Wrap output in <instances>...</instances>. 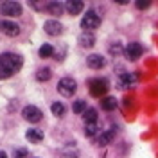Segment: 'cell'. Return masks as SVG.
Masks as SVG:
<instances>
[{
	"instance_id": "obj_1",
	"label": "cell",
	"mask_w": 158,
	"mask_h": 158,
	"mask_svg": "<svg viewBox=\"0 0 158 158\" xmlns=\"http://www.w3.org/2000/svg\"><path fill=\"white\" fill-rule=\"evenodd\" d=\"M23 65L22 56L15 54V52H6L0 56V79L13 77Z\"/></svg>"
},
{
	"instance_id": "obj_19",
	"label": "cell",
	"mask_w": 158,
	"mask_h": 158,
	"mask_svg": "<svg viewBox=\"0 0 158 158\" xmlns=\"http://www.w3.org/2000/svg\"><path fill=\"white\" fill-rule=\"evenodd\" d=\"M40 58H50L52 54H54V47L50 45V43H43L41 47H40Z\"/></svg>"
},
{
	"instance_id": "obj_7",
	"label": "cell",
	"mask_w": 158,
	"mask_h": 158,
	"mask_svg": "<svg viewBox=\"0 0 158 158\" xmlns=\"http://www.w3.org/2000/svg\"><path fill=\"white\" fill-rule=\"evenodd\" d=\"M0 32L9 36V38H16L20 34V25L11 20H0Z\"/></svg>"
},
{
	"instance_id": "obj_13",
	"label": "cell",
	"mask_w": 158,
	"mask_h": 158,
	"mask_svg": "<svg viewBox=\"0 0 158 158\" xmlns=\"http://www.w3.org/2000/svg\"><path fill=\"white\" fill-rule=\"evenodd\" d=\"M25 138H27L29 142H32V144H40V142L43 140V131H41V129H36V128H31V129H27Z\"/></svg>"
},
{
	"instance_id": "obj_3",
	"label": "cell",
	"mask_w": 158,
	"mask_h": 158,
	"mask_svg": "<svg viewBox=\"0 0 158 158\" xmlns=\"http://www.w3.org/2000/svg\"><path fill=\"white\" fill-rule=\"evenodd\" d=\"M22 13H23V7H22L20 2L7 0V2H2L0 4V15H4V16L15 18V16H22Z\"/></svg>"
},
{
	"instance_id": "obj_23",
	"label": "cell",
	"mask_w": 158,
	"mask_h": 158,
	"mask_svg": "<svg viewBox=\"0 0 158 158\" xmlns=\"http://www.w3.org/2000/svg\"><path fill=\"white\" fill-rule=\"evenodd\" d=\"M85 133H86V137H95V135L99 133L97 122H95V124H86V128H85Z\"/></svg>"
},
{
	"instance_id": "obj_10",
	"label": "cell",
	"mask_w": 158,
	"mask_h": 158,
	"mask_svg": "<svg viewBox=\"0 0 158 158\" xmlns=\"http://www.w3.org/2000/svg\"><path fill=\"white\" fill-rule=\"evenodd\" d=\"M137 81H138V76L129 74V72H124V74H120V77H118V88H133Z\"/></svg>"
},
{
	"instance_id": "obj_12",
	"label": "cell",
	"mask_w": 158,
	"mask_h": 158,
	"mask_svg": "<svg viewBox=\"0 0 158 158\" xmlns=\"http://www.w3.org/2000/svg\"><path fill=\"white\" fill-rule=\"evenodd\" d=\"M65 9L69 11V15L76 16V15H79L81 11L85 9V4H83L81 0H69V2L65 4Z\"/></svg>"
},
{
	"instance_id": "obj_11",
	"label": "cell",
	"mask_w": 158,
	"mask_h": 158,
	"mask_svg": "<svg viewBox=\"0 0 158 158\" xmlns=\"http://www.w3.org/2000/svg\"><path fill=\"white\" fill-rule=\"evenodd\" d=\"M86 65L94 70H101L106 65V59H104V56H101V54H90L88 58H86Z\"/></svg>"
},
{
	"instance_id": "obj_25",
	"label": "cell",
	"mask_w": 158,
	"mask_h": 158,
	"mask_svg": "<svg viewBox=\"0 0 158 158\" xmlns=\"http://www.w3.org/2000/svg\"><path fill=\"white\" fill-rule=\"evenodd\" d=\"M149 6H151L149 2H140V0L137 2V7H138V9H148Z\"/></svg>"
},
{
	"instance_id": "obj_9",
	"label": "cell",
	"mask_w": 158,
	"mask_h": 158,
	"mask_svg": "<svg viewBox=\"0 0 158 158\" xmlns=\"http://www.w3.org/2000/svg\"><path fill=\"white\" fill-rule=\"evenodd\" d=\"M43 29L49 36H61L63 34V25L59 23L58 20H47L43 23Z\"/></svg>"
},
{
	"instance_id": "obj_21",
	"label": "cell",
	"mask_w": 158,
	"mask_h": 158,
	"mask_svg": "<svg viewBox=\"0 0 158 158\" xmlns=\"http://www.w3.org/2000/svg\"><path fill=\"white\" fill-rule=\"evenodd\" d=\"M52 77V72H50V69H47V67H43V69H40L38 72H36V79L38 81H49V79Z\"/></svg>"
},
{
	"instance_id": "obj_2",
	"label": "cell",
	"mask_w": 158,
	"mask_h": 158,
	"mask_svg": "<svg viewBox=\"0 0 158 158\" xmlns=\"http://www.w3.org/2000/svg\"><path fill=\"white\" fill-rule=\"evenodd\" d=\"M99 25H101V16L94 9L86 11V15L81 20V29H85V32H92V31L97 29Z\"/></svg>"
},
{
	"instance_id": "obj_6",
	"label": "cell",
	"mask_w": 158,
	"mask_h": 158,
	"mask_svg": "<svg viewBox=\"0 0 158 158\" xmlns=\"http://www.w3.org/2000/svg\"><path fill=\"white\" fill-rule=\"evenodd\" d=\"M22 117L25 118L27 122H31V124H36V122H40L43 118V113H41L40 108L31 104V106H25V108L22 110Z\"/></svg>"
},
{
	"instance_id": "obj_5",
	"label": "cell",
	"mask_w": 158,
	"mask_h": 158,
	"mask_svg": "<svg viewBox=\"0 0 158 158\" xmlns=\"http://www.w3.org/2000/svg\"><path fill=\"white\" fill-rule=\"evenodd\" d=\"M90 86V94L94 95V97H102L104 99V94L108 92V83L104 81V79H92L88 83Z\"/></svg>"
},
{
	"instance_id": "obj_20",
	"label": "cell",
	"mask_w": 158,
	"mask_h": 158,
	"mask_svg": "<svg viewBox=\"0 0 158 158\" xmlns=\"http://www.w3.org/2000/svg\"><path fill=\"white\" fill-rule=\"evenodd\" d=\"M50 111H52L56 117H63L65 111H67V108H65V104H61V102H52V104H50Z\"/></svg>"
},
{
	"instance_id": "obj_26",
	"label": "cell",
	"mask_w": 158,
	"mask_h": 158,
	"mask_svg": "<svg viewBox=\"0 0 158 158\" xmlns=\"http://www.w3.org/2000/svg\"><path fill=\"white\" fill-rule=\"evenodd\" d=\"M110 52H113V54H117V52H120V47H118L117 43H115L113 47H110Z\"/></svg>"
},
{
	"instance_id": "obj_18",
	"label": "cell",
	"mask_w": 158,
	"mask_h": 158,
	"mask_svg": "<svg viewBox=\"0 0 158 158\" xmlns=\"http://www.w3.org/2000/svg\"><path fill=\"white\" fill-rule=\"evenodd\" d=\"M83 118L86 124H95L97 122V110L95 108H88L85 113H83Z\"/></svg>"
},
{
	"instance_id": "obj_22",
	"label": "cell",
	"mask_w": 158,
	"mask_h": 158,
	"mask_svg": "<svg viewBox=\"0 0 158 158\" xmlns=\"http://www.w3.org/2000/svg\"><path fill=\"white\" fill-rule=\"evenodd\" d=\"M86 101H83V99H79V101H76V102H74V104H72V111H74V113H79V115H81V113H85V111H86Z\"/></svg>"
},
{
	"instance_id": "obj_17",
	"label": "cell",
	"mask_w": 158,
	"mask_h": 158,
	"mask_svg": "<svg viewBox=\"0 0 158 158\" xmlns=\"http://www.w3.org/2000/svg\"><path fill=\"white\" fill-rule=\"evenodd\" d=\"M101 108L106 110V111H111V110L117 108V99L115 97H104L101 101Z\"/></svg>"
},
{
	"instance_id": "obj_14",
	"label": "cell",
	"mask_w": 158,
	"mask_h": 158,
	"mask_svg": "<svg viewBox=\"0 0 158 158\" xmlns=\"http://www.w3.org/2000/svg\"><path fill=\"white\" fill-rule=\"evenodd\" d=\"M94 43H95V36H94L92 32H83V34L79 36V45L85 47V49H92Z\"/></svg>"
},
{
	"instance_id": "obj_16",
	"label": "cell",
	"mask_w": 158,
	"mask_h": 158,
	"mask_svg": "<svg viewBox=\"0 0 158 158\" xmlns=\"http://www.w3.org/2000/svg\"><path fill=\"white\" fill-rule=\"evenodd\" d=\"M47 11H49L50 15H54V16H59V15H63L65 6L61 2H50L49 6H47Z\"/></svg>"
},
{
	"instance_id": "obj_24",
	"label": "cell",
	"mask_w": 158,
	"mask_h": 158,
	"mask_svg": "<svg viewBox=\"0 0 158 158\" xmlns=\"http://www.w3.org/2000/svg\"><path fill=\"white\" fill-rule=\"evenodd\" d=\"M27 156H29V151L25 148H18L13 153V158H27Z\"/></svg>"
},
{
	"instance_id": "obj_15",
	"label": "cell",
	"mask_w": 158,
	"mask_h": 158,
	"mask_svg": "<svg viewBox=\"0 0 158 158\" xmlns=\"http://www.w3.org/2000/svg\"><path fill=\"white\" fill-rule=\"evenodd\" d=\"M113 138H115V129H108V131L101 133L97 137V144L99 146H106V144H111Z\"/></svg>"
},
{
	"instance_id": "obj_27",
	"label": "cell",
	"mask_w": 158,
	"mask_h": 158,
	"mask_svg": "<svg viewBox=\"0 0 158 158\" xmlns=\"http://www.w3.org/2000/svg\"><path fill=\"white\" fill-rule=\"evenodd\" d=\"M0 158H7V153H4V151H0Z\"/></svg>"
},
{
	"instance_id": "obj_8",
	"label": "cell",
	"mask_w": 158,
	"mask_h": 158,
	"mask_svg": "<svg viewBox=\"0 0 158 158\" xmlns=\"http://www.w3.org/2000/svg\"><path fill=\"white\" fill-rule=\"evenodd\" d=\"M124 52H126L128 59L135 61V59H138L140 56H142V54H144V47H142L138 41H131V43H128V45H126Z\"/></svg>"
},
{
	"instance_id": "obj_4",
	"label": "cell",
	"mask_w": 158,
	"mask_h": 158,
	"mask_svg": "<svg viewBox=\"0 0 158 158\" xmlns=\"http://www.w3.org/2000/svg\"><path fill=\"white\" fill-rule=\"evenodd\" d=\"M77 90V83L72 77H61L58 83V92L63 97H72Z\"/></svg>"
}]
</instances>
